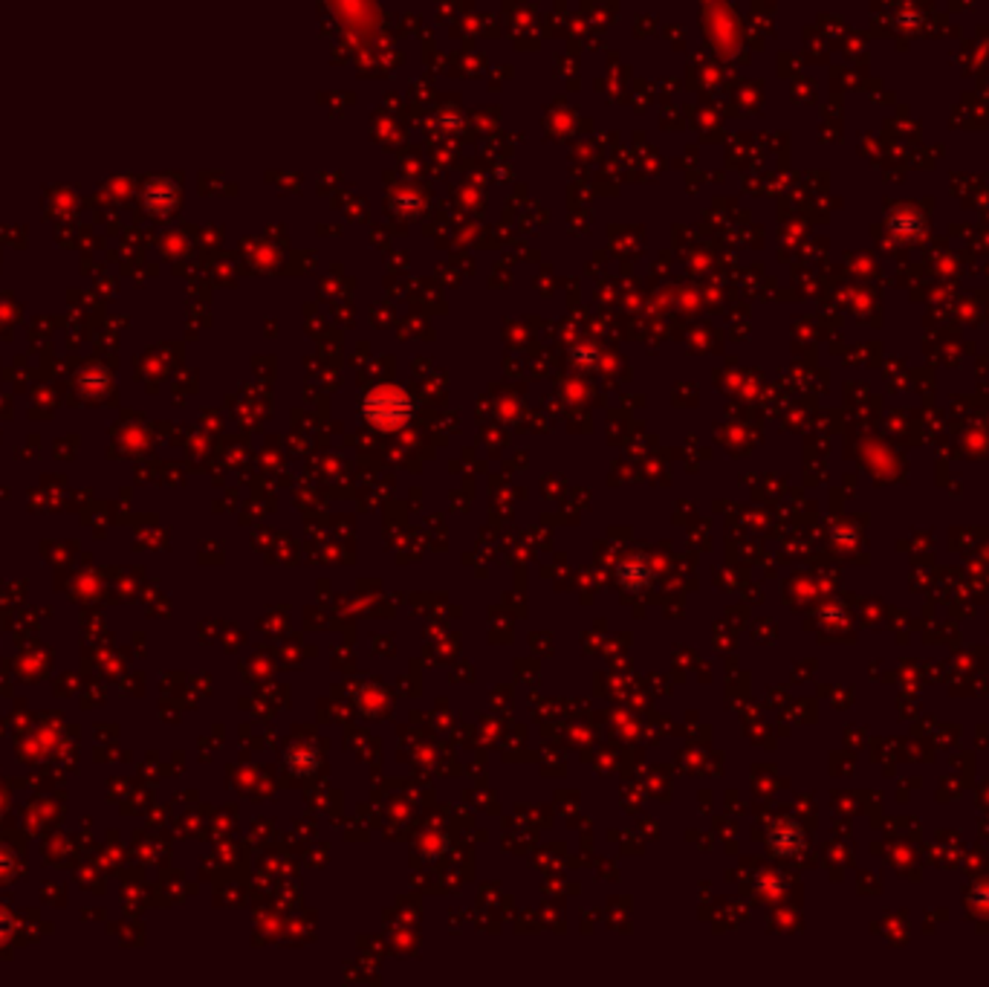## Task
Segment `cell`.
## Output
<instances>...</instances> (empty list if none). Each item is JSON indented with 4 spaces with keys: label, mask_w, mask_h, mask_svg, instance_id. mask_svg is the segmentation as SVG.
I'll use <instances>...</instances> for the list:
<instances>
[{
    "label": "cell",
    "mask_w": 989,
    "mask_h": 987,
    "mask_svg": "<svg viewBox=\"0 0 989 987\" xmlns=\"http://www.w3.org/2000/svg\"><path fill=\"white\" fill-rule=\"evenodd\" d=\"M364 418L373 426H397L408 418V400L399 392H373L364 400Z\"/></svg>",
    "instance_id": "1"
}]
</instances>
